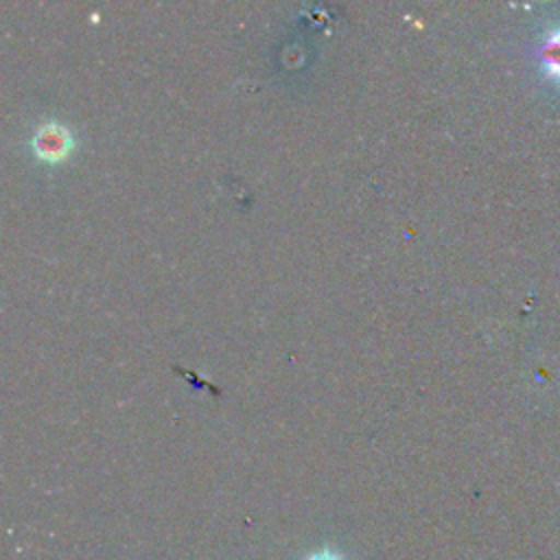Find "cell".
Returning <instances> with one entry per match:
<instances>
[{"instance_id":"obj_1","label":"cell","mask_w":560,"mask_h":560,"mask_svg":"<svg viewBox=\"0 0 560 560\" xmlns=\"http://www.w3.org/2000/svg\"><path fill=\"white\" fill-rule=\"evenodd\" d=\"M525 55L542 90L560 98V13L542 22L538 33L527 42Z\"/></svg>"},{"instance_id":"obj_2","label":"cell","mask_w":560,"mask_h":560,"mask_svg":"<svg viewBox=\"0 0 560 560\" xmlns=\"http://www.w3.org/2000/svg\"><path fill=\"white\" fill-rule=\"evenodd\" d=\"M302 560H348V558L341 551H337L335 547H322V549L306 553Z\"/></svg>"}]
</instances>
